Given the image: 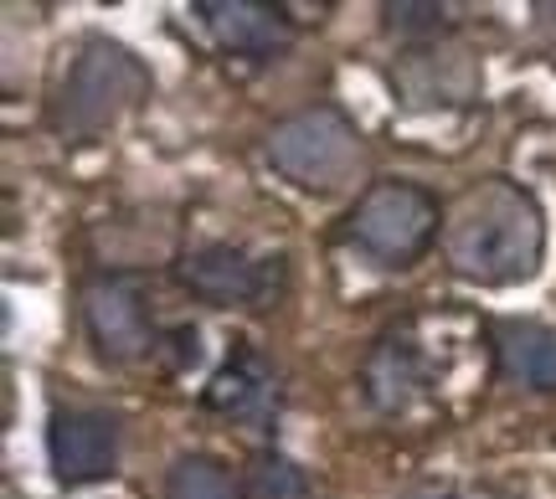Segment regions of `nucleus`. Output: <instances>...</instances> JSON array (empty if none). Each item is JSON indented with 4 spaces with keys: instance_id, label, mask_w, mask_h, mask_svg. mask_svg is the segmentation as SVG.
<instances>
[{
    "instance_id": "0eeeda50",
    "label": "nucleus",
    "mask_w": 556,
    "mask_h": 499,
    "mask_svg": "<svg viewBox=\"0 0 556 499\" xmlns=\"http://www.w3.org/2000/svg\"><path fill=\"white\" fill-rule=\"evenodd\" d=\"M397 93L413 108H464L479 99V57L458 41H422L413 52H402L392 67Z\"/></svg>"
},
{
    "instance_id": "39448f33",
    "label": "nucleus",
    "mask_w": 556,
    "mask_h": 499,
    "mask_svg": "<svg viewBox=\"0 0 556 499\" xmlns=\"http://www.w3.org/2000/svg\"><path fill=\"white\" fill-rule=\"evenodd\" d=\"M83 320H88L99 356L114 360V366H135L155 350V320H150L139 279H124V273L93 279L83 289Z\"/></svg>"
},
{
    "instance_id": "6e6552de",
    "label": "nucleus",
    "mask_w": 556,
    "mask_h": 499,
    "mask_svg": "<svg viewBox=\"0 0 556 499\" xmlns=\"http://www.w3.org/2000/svg\"><path fill=\"white\" fill-rule=\"evenodd\" d=\"M180 279L191 294H201L206 304H222V309H263L278 289V268L268 258H253L242 247H227V242H206V247H191L180 258Z\"/></svg>"
},
{
    "instance_id": "2eb2a0df",
    "label": "nucleus",
    "mask_w": 556,
    "mask_h": 499,
    "mask_svg": "<svg viewBox=\"0 0 556 499\" xmlns=\"http://www.w3.org/2000/svg\"><path fill=\"white\" fill-rule=\"evenodd\" d=\"M387 16H392V26H402V31H428V37L438 41V26H443V5H387Z\"/></svg>"
},
{
    "instance_id": "9b49d317",
    "label": "nucleus",
    "mask_w": 556,
    "mask_h": 499,
    "mask_svg": "<svg viewBox=\"0 0 556 499\" xmlns=\"http://www.w3.org/2000/svg\"><path fill=\"white\" fill-rule=\"evenodd\" d=\"M500 371L531 392H556V330L536 320H505L495 330Z\"/></svg>"
},
{
    "instance_id": "9d476101",
    "label": "nucleus",
    "mask_w": 556,
    "mask_h": 499,
    "mask_svg": "<svg viewBox=\"0 0 556 499\" xmlns=\"http://www.w3.org/2000/svg\"><path fill=\"white\" fill-rule=\"evenodd\" d=\"M206 407L222 412V418H238V422H268L278 407V376L274 366L258 356V350H238L227 356L212 386H206Z\"/></svg>"
},
{
    "instance_id": "4468645a",
    "label": "nucleus",
    "mask_w": 556,
    "mask_h": 499,
    "mask_svg": "<svg viewBox=\"0 0 556 499\" xmlns=\"http://www.w3.org/2000/svg\"><path fill=\"white\" fill-rule=\"evenodd\" d=\"M258 495L263 499H299V495H304V479H299L294 463L263 459L258 463Z\"/></svg>"
},
{
    "instance_id": "ddd939ff",
    "label": "nucleus",
    "mask_w": 556,
    "mask_h": 499,
    "mask_svg": "<svg viewBox=\"0 0 556 499\" xmlns=\"http://www.w3.org/2000/svg\"><path fill=\"white\" fill-rule=\"evenodd\" d=\"M165 499H238V484H232V474H227L217 459L186 453V459H176V469H170Z\"/></svg>"
},
{
    "instance_id": "1a4fd4ad",
    "label": "nucleus",
    "mask_w": 556,
    "mask_h": 499,
    "mask_svg": "<svg viewBox=\"0 0 556 499\" xmlns=\"http://www.w3.org/2000/svg\"><path fill=\"white\" fill-rule=\"evenodd\" d=\"M197 16L227 57L268 62L278 52H289V41H294L289 16L278 5H263V0H201Z\"/></svg>"
},
{
    "instance_id": "f03ea898",
    "label": "nucleus",
    "mask_w": 556,
    "mask_h": 499,
    "mask_svg": "<svg viewBox=\"0 0 556 499\" xmlns=\"http://www.w3.org/2000/svg\"><path fill=\"white\" fill-rule=\"evenodd\" d=\"M150 93V73L144 62L109 37H88L62 67L58 99H52V124L67 140H99L103 129L135 108Z\"/></svg>"
},
{
    "instance_id": "f8f14e48",
    "label": "nucleus",
    "mask_w": 556,
    "mask_h": 499,
    "mask_svg": "<svg viewBox=\"0 0 556 499\" xmlns=\"http://www.w3.org/2000/svg\"><path fill=\"white\" fill-rule=\"evenodd\" d=\"M366 392L377 407L397 412L422 392V366H417V350L407 335H387L366 360Z\"/></svg>"
},
{
    "instance_id": "f257e3e1",
    "label": "nucleus",
    "mask_w": 556,
    "mask_h": 499,
    "mask_svg": "<svg viewBox=\"0 0 556 499\" xmlns=\"http://www.w3.org/2000/svg\"><path fill=\"white\" fill-rule=\"evenodd\" d=\"M443 253H448L458 279L479 283V289L526 283L546 253L541 201L520 180H479L443 217Z\"/></svg>"
},
{
    "instance_id": "20e7f679",
    "label": "nucleus",
    "mask_w": 556,
    "mask_h": 499,
    "mask_svg": "<svg viewBox=\"0 0 556 499\" xmlns=\"http://www.w3.org/2000/svg\"><path fill=\"white\" fill-rule=\"evenodd\" d=\"M438 201L413 185V180H377L351 212V242L366 247L387 268H407V263L433 242L438 232Z\"/></svg>"
},
{
    "instance_id": "423d86ee",
    "label": "nucleus",
    "mask_w": 556,
    "mask_h": 499,
    "mask_svg": "<svg viewBox=\"0 0 556 499\" xmlns=\"http://www.w3.org/2000/svg\"><path fill=\"white\" fill-rule=\"evenodd\" d=\"M47 463L58 484H99L119 469V422L99 407H52L47 418Z\"/></svg>"
},
{
    "instance_id": "dca6fc26",
    "label": "nucleus",
    "mask_w": 556,
    "mask_h": 499,
    "mask_svg": "<svg viewBox=\"0 0 556 499\" xmlns=\"http://www.w3.org/2000/svg\"><path fill=\"white\" fill-rule=\"evenodd\" d=\"M413 499H505V495H490V489H443V495H413Z\"/></svg>"
},
{
    "instance_id": "7ed1b4c3",
    "label": "nucleus",
    "mask_w": 556,
    "mask_h": 499,
    "mask_svg": "<svg viewBox=\"0 0 556 499\" xmlns=\"http://www.w3.org/2000/svg\"><path fill=\"white\" fill-rule=\"evenodd\" d=\"M268 165L283 180H294L299 191L330 196V191L361 176L366 144H361V129L340 108L315 103V108H299V114L268 129Z\"/></svg>"
}]
</instances>
